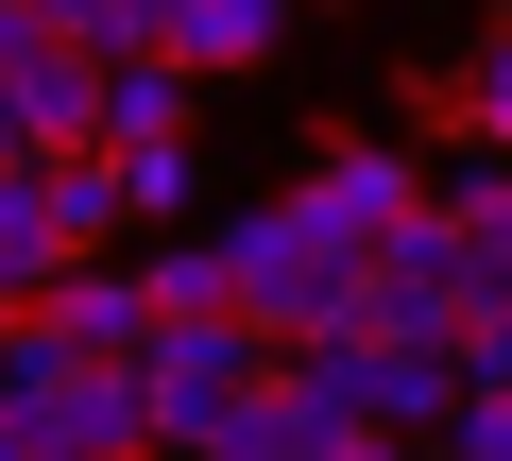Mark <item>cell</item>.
<instances>
[{"instance_id":"cell-16","label":"cell","mask_w":512,"mask_h":461,"mask_svg":"<svg viewBox=\"0 0 512 461\" xmlns=\"http://www.w3.org/2000/svg\"><path fill=\"white\" fill-rule=\"evenodd\" d=\"M427 461H512V393H461V427H444Z\"/></svg>"},{"instance_id":"cell-12","label":"cell","mask_w":512,"mask_h":461,"mask_svg":"<svg viewBox=\"0 0 512 461\" xmlns=\"http://www.w3.org/2000/svg\"><path fill=\"white\" fill-rule=\"evenodd\" d=\"M0 18H52V35L120 52V69H171V52H154V0H0Z\"/></svg>"},{"instance_id":"cell-8","label":"cell","mask_w":512,"mask_h":461,"mask_svg":"<svg viewBox=\"0 0 512 461\" xmlns=\"http://www.w3.org/2000/svg\"><path fill=\"white\" fill-rule=\"evenodd\" d=\"M291 205L325 222V240H342V257H376V240H410V222H427V171H410L393 137H342V154H325V171H308Z\"/></svg>"},{"instance_id":"cell-14","label":"cell","mask_w":512,"mask_h":461,"mask_svg":"<svg viewBox=\"0 0 512 461\" xmlns=\"http://www.w3.org/2000/svg\"><path fill=\"white\" fill-rule=\"evenodd\" d=\"M444 205H461V222H478V257H495V291H512V154H495V171H478V188H444Z\"/></svg>"},{"instance_id":"cell-13","label":"cell","mask_w":512,"mask_h":461,"mask_svg":"<svg viewBox=\"0 0 512 461\" xmlns=\"http://www.w3.org/2000/svg\"><path fill=\"white\" fill-rule=\"evenodd\" d=\"M137 137H188V69H120V154Z\"/></svg>"},{"instance_id":"cell-6","label":"cell","mask_w":512,"mask_h":461,"mask_svg":"<svg viewBox=\"0 0 512 461\" xmlns=\"http://www.w3.org/2000/svg\"><path fill=\"white\" fill-rule=\"evenodd\" d=\"M171 325H154V291L120 274V257H86L52 308H0V376H52V359H154Z\"/></svg>"},{"instance_id":"cell-17","label":"cell","mask_w":512,"mask_h":461,"mask_svg":"<svg viewBox=\"0 0 512 461\" xmlns=\"http://www.w3.org/2000/svg\"><path fill=\"white\" fill-rule=\"evenodd\" d=\"M478 137H495V154H512V35H495V52H478Z\"/></svg>"},{"instance_id":"cell-4","label":"cell","mask_w":512,"mask_h":461,"mask_svg":"<svg viewBox=\"0 0 512 461\" xmlns=\"http://www.w3.org/2000/svg\"><path fill=\"white\" fill-rule=\"evenodd\" d=\"M274 376H291V342L256 325V308H205V325H171V342H154V444H171V461H222V427L274 393Z\"/></svg>"},{"instance_id":"cell-10","label":"cell","mask_w":512,"mask_h":461,"mask_svg":"<svg viewBox=\"0 0 512 461\" xmlns=\"http://www.w3.org/2000/svg\"><path fill=\"white\" fill-rule=\"evenodd\" d=\"M342 427H359V410H342V376H325V359H291L274 393H256V410L222 427V461H325Z\"/></svg>"},{"instance_id":"cell-11","label":"cell","mask_w":512,"mask_h":461,"mask_svg":"<svg viewBox=\"0 0 512 461\" xmlns=\"http://www.w3.org/2000/svg\"><path fill=\"white\" fill-rule=\"evenodd\" d=\"M154 52L171 69H256L274 52V0H154Z\"/></svg>"},{"instance_id":"cell-7","label":"cell","mask_w":512,"mask_h":461,"mask_svg":"<svg viewBox=\"0 0 512 461\" xmlns=\"http://www.w3.org/2000/svg\"><path fill=\"white\" fill-rule=\"evenodd\" d=\"M325 376H342V410H359V427H393V444H444V427H461V393H478V376H461V342H342Z\"/></svg>"},{"instance_id":"cell-2","label":"cell","mask_w":512,"mask_h":461,"mask_svg":"<svg viewBox=\"0 0 512 461\" xmlns=\"http://www.w3.org/2000/svg\"><path fill=\"white\" fill-rule=\"evenodd\" d=\"M0 154H35V171L120 154V52H86L52 18H0Z\"/></svg>"},{"instance_id":"cell-5","label":"cell","mask_w":512,"mask_h":461,"mask_svg":"<svg viewBox=\"0 0 512 461\" xmlns=\"http://www.w3.org/2000/svg\"><path fill=\"white\" fill-rule=\"evenodd\" d=\"M478 308H495V257H478L461 205H427L410 240H376V342H461Z\"/></svg>"},{"instance_id":"cell-3","label":"cell","mask_w":512,"mask_h":461,"mask_svg":"<svg viewBox=\"0 0 512 461\" xmlns=\"http://www.w3.org/2000/svg\"><path fill=\"white\" fill-rule=\"evenodd\" d=\"M0 461H171V444H154V359L0 376Z\"/></svg>"},{"instance_id":"cell-1","label":"cell","mask_w":512,"mask_h":461,"mask_svg":"<svg viewBox=\"0 0 512 461\" xmlns=\"http://www.w3.org/2000/svg\"><path fill=\"white\" fill-rule=\"evenodd\" d=\"M222 257H239V308L274 325L291 359H342V342H376V257H342L308 205H239V222H222Z\"/></svg>"},{"instance_id":"cell-15","label":"cell","mask_w":512,"mask_h":461,"mask_svg":"<svg viewBox=\"0 0 512 461\" xmlns=\"http://www.w3.org/2000/svg\"><path fill=\"white\" fill-rule=\"evenodd\" d=\"M120 171H137V222H171V205H188V137H137Z\"/></svg>"},{"instance_id":"cell-9","label":"cell","mask_w":512,"mask_h":461,"mask_svg":"<svg viewBox=\"0 0 512 461\" xmlns=\"http://www.w3.org/2000/svg\"><path fill=\"white\" fill-rule=\"evenodd\" d=\"M86 257H103V240L69 222V188H52L35 154H0V308H52Z\"/></svg>"}]
</instances>
